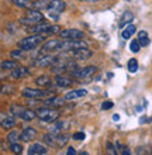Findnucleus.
Wrapping results in <instances>:
<instances>
[{"instance_id":"1","label":"nucleus","mask_w":152,"mask_h":155,"mask_svg":"<svg viewBox=\"0 0 152 155\" xmlns=\"http://www.w3.org/2000/svg\"><path fill=\"white\" fill-rule=\"evenodd\" d=\"M44 40H45L44 34H31L28 37L18 41V48L24 49V51H31V49L37 48L38 45H41V42Z\"/></svg>"},{"instance_id":"2","label":"nucleus","mask_w":152,"mask_h":155,"mask_svg":"<svg viewBox=\"0 0 152 155\" xmlns=\"http://www.w3.org/2000/svg\"><path fill=\"white\" fill-rule=\"evenodd\" d=\"M44 21V16H42V13L37 8H33V10H30L25 17L20 18V23L21 24H25V25H34V24H38V23H42Z\"/></svg>"},{"instance_id":"3","label":"nucleus","mask_w":152,"mask_h":155,"mask_svg":"<svg viewBox=\"0 0 152 155\" xmlns=\"http://www.w3.org/2000/svg\"><path fill=\"white\" fill-rule=\"evenodd\" d=\"M37 114H38V117H40L41 121H45V123L57 121L58 117H59L58 110H53L52 107H42V109L37 110Z\"/></svg>"},{"instance_id":"4","label":"nucleus","mask_w":152,"mask_h":155,"mask_svg":"<svg viewBox=\"0 0 152 155\" xmlns=\"http://www.w3.org/2000/svg\"><path fill=\"white\" fill-rule=\"evenodd\" d=\"M85 48H87V44L82 40H63L61 51L72 52V51H78V49H85Z\"/></svg>"},{"instance_id":"5","label":"nucleus","mask_w":152,"mask_h":155,"mask_svg":"<svg viewBox=\"0 0 152 155\" xmlns=\"http://www.w3.org/2000/svg\"><path fill=\"white\" fill-rule=\"evenodd\" d=\"M96 66H86V68H80V69H76L70 72V75L73 78H76V79H89L90 76H93V75L96 74Z\"/></svg>"},{"instance_id":"6","label":"nucleus","mask_w":152,"mask_h":155,"mask_svg":"<svg viewBox=\"0 0 152 155\" xmlns=\"http://www.w3.org/2000/svg\"><path fill=\"white\" fill-rule=\"evenodd\" d=\"M62 42L63 40H50L47 41L45 44L41 47V52L42 54H51V52H55V51H61L62 49Z\"/></svg>"},{"instance_id":"7","label":"nucleus","mask_w":152,"mask_h":155,"mask_svg":"<svg viewBox=\"0 0 152 155\" xmlns=\"http://www.w3.org/2000/svg\"><path fill=\"white\" fill-rule=\"evenodd\" d=\"M61 38L63 40H82L85 38V33L80 31V30H75V28H66V30H62L59 33Z\"/></svg>"},{"instance_id":"8","label":"nucleus","mask_w":152,"mask_h":155,"mask_svg":"<svg viewBox=\"0 0 152 155\" xmlns=\"http://www.w3.org/2000/svg\"><path fill=\"white\" fill-rule=\"evenodd\" d=\"M21 94L24 97H28V99H41V97H45L48 96L45 90L42 89H33V87H25V89L21 90Z\"/></svg>"},{"instance_id":"9","label":"nucleus","mask_w":152,"mask_h":155,"mask_svg":"<svg viewBox=\"0 0 152 155\" xmlns=\"http://www.w3.org/2000/svg\"><path fill=\"white\" fill-rule=\"evenodd\" d=\"M57 58L52 57L51 54H44L41 57H38L35 61H34V66L37 68H45V66H52L53 62H55Z\"/></svg>"},{"instance_id":"10","label":"nucleus","mask_w":152,"mask_h":155,"mask_svg":"<svg viewBox=\"0 0 152 155\" xmlns=\"http://www.w3.org/2000/svg\"><path fill=\"white\" fill-rule=\"evenodd\" d=\"M37 138V130L33 127H25L24 130L21 131V141L24 143H30L33 140Z\"/></svg>"},{"instance_id":"11","label":"nucleus","mask_w":152,"mask_h":155,"mask_svg":"<svg viewBox=\"0 0 152 155\" xmlns=\"http://www.w3.org/2000/svg\"><path fill=\"white\" fill-rule=\"evenodd\" d=\"M66 102L65 96L63 97H59V96H52V97L47 99L44 102V106H48V107H59V106H63V103Z\"/></svg>"},{"instance_id":"12","label":"nucleus","mask_w":152,"mask_h":155,"mask_svg":"<svg viewBox=\"0 0 152 155\" xmlns=\"http://www.w3.org/2000/svg\"><path fill=\"white\" fill-rule=\"evenodd\" d=\"M53 82H55V85L59 86V87H68V86H70L73 83V79L69 76H65V75H58V76H55Z\"/></svg>"},{"instance_id":"13","label":"nucleus","mask_w":152,"mask_h":155,"mask_svg":"<svg viewBox=\"0 0 152 155\" xmlns=\"http://www.w3.org/2000/svg\"><path fill=\"white\" fill-rule=\"evenodd\" d=\"M48 154V148L42 144H33L28 148V155H45Z\"/></svg>"},{"instance_id":"14","label":"nucleus","mask_w":152,"mask_h":155,"mask_svg":"<svg viewBox=\"0 0 152 155\" xmlns=\"http://www.w3.org/2000/svg\"><path fill=\"white\" fill-rule=\"evenodd\" d=\"M2 127L3 128H11V127H14L16 126V123H17V120H16V116L13 114V116H6V114H2Z\"/></svg>"},{"instance_id":"15","label":"nucleus","mask_w":152,"mask_h":155,"mask_svg":"<svg viewBox=\"0 0 152 155\" xmlns=\"http://www.w3.org/2000/svg\"><path fill=\"white\" fill-rule=\"evenodd\" d=\"M65 8H66V3L62 2V0H52V2H50V4H48V10H52V12L61 13V12H63Z\"/></svg>"},{"instance_id":"16","label":"nucleus","mask_w":152,"mask_h":155,"mask_svg":"<svg viewBox=\"0 0 152 155\" xmlns=\"http://www.w3.org/2000/svg\"><path fill=\"white\" fill-rule=\"evenodd\" d=\"M87 94V90L85 89H76V90H72L69 93L65 94V99L66 102L68 100H75V99H79V97H83V96H86Z\"/></svg>"},{"instance_id":"17","label":"nucleus","mask_w":152,"mask_h":155,"mask_svg":"<svg viewBox=\"0 0 152 155\" xmlns=\"http://www.w3.org/2000/svg\"><path fill=\"white\" fill-rule=\"evenodd\" d=\"M72 57L76 58V59H80V61H83V59H87V58L92 57V51L90 49H78V51H72Z\"/></svg>"},{"instance_id":"18","label":"nucleus","mask_w":152,"mask_h":155,"mask_svg":"<svg viewBox=\"0 0 152 155\" xmlns=\"http://www.w3.org/2000/svg\"><path fill=\"white\" fill-rule=\"evenodd\" d=\"M68 127V123L66 121H55L52 124V127L50 128V133H53V134H61L63 130H66Z\"/></svg>"},{"instance_id":"19","label":"nucleus","mask_w":152,"mask_h":155,"mask_svg":"<svg viewBox=\"0 0 152 155\" xmlns=\"http://www.w3.org/2000/svg\"><path fill=\"white\" fill-rule=\"evenodd\" d=\"M27 74H28V72H27V68L17 66L16 69H13V72L10 74V78H11V79H14V81H17V79H21L23 76H25Z\"/></svg>"},{"instance_id":"20","label":"nucleus","mask_w":152,"mask_h":155,"mask_svg":"<svg viewBox=\"0 0 152 155\" xmlns=\"http://www.w3.org/2000/svg\"><path fill=\"white\" fill-rule=\"evenodd\" d=\"M57 141H58V134H53V133H48V134L44 135V143L50 147H55L57 148Z\"/></svg>"},{"instance_id":"21","label":"nucleus","mask_w":152,"mask_h":155,"mask_svg":"<svg viewBox=\"0 0 152 155\" xmlns=\"http://www.w3.org/2000/svg\"><path fill=\"white\" fill-rule=\"evenodd\" d=\"M135 31H137L135 25L130 23V24H127V27L123 30V33H121V37H123L124 40H128V38H131V35L135 33Z\"/></svg>"},{"instance_id":"22","label":"nucleus","mask_w":152,"mask_h":155,"mask_svg":"<svg viewBox=\"0 0 152 155\" xmlns=\"http://www.w3.org/2000/svg\"><path fill=\"white\" fill-rule=\"evenodd\" d=\"M35 83H37V86H40V87H48V86L52 83V81H51L50 76L42 75V76H40V78L35 79Z\"/></svg>"},{"instance_id":"23","label":"nucleus","mask_w":152,"mask_h":155,"mask_svg":"<svg viewBox=\"0 0 152 155\" xmlns=\"http://www.w3.org/2000/svg\"><path fill=\"white\" fill-rule=\"evenodd\" d=\"M11 3L16 6V7H20V8H33V2L30 0H11Z\"/></svg>"},{"instance_id":"24","label":"nucleus","mask_w":152,"mask_h":155,"mask_svg":"<svg viewBox=\"0 0 152 155\" xmlns=\"http://www.w3.org/2000/svg\"><path fill=\"white\" fill-rule=\"evenodd\" d=\"M25 110H27V109H24V107L21 106V104H11V107H10L11 114H14L16 117H21V116L24 114Z\"/></svg>"},{"instance_id":"25","label":"nucleus","mask_w":152,"mask_h":155,"mask_svg":"<svg viewBox=\"0 0 152 155\" xmlns=\"http://www.w3.org/2000/svg\"><path fill=\"white\" fill-rule=\"evenodd\" d=\"M6 140H7V143H10V144L18 143V140H21V133H18V131H11V133L7 134Z\"/></svg>"},{"instance_id":"26","label":"nucleus","mask_w":152,"mask_h":155,"mask_svg":"<svg viewBox=\"0 0 152 155\" xmlns=\"http://www.w3.org/2000/svg\"><path fill=\"white\" fill-rule=\"evenodd\" d=\"M132 18H134V14L131 12H125L123 14V17H121V20H120V27H123L124 24H130Z\"/></svg>"},{"instance_id":"27","label":"nucleus","mask_w":152,"mask_h":155,"mask_svg":"<svg viewBox=\"0 0 152 155\" xmlns=\"http://www.w3.org/2000/svg\"><path fill=\"white\" fill-rule=\"evenodd\" d=\"M17 66H18V64H17V61H2V69L3 71H13L16 69Z\"/></svg>"},{"instance_id":"28","label":"nucleus","mask_w":152,"mask_h":155,"mask_svg":"<svg viewBox=\"0 0 152 155\" xmlns=\"http://www.w3.org/2000/svg\"><path fill=\"white\" fill-rule=\"evenodd\" d=\"M37 111H34V110H25L24 111V114L21 116V118L24 120V121H31V120H34V118L37 117Z\"/></svg>"},{"instance_id":"29","label":"nucleus","mask_w":152,"mask_h":155,"mask_svg":"<svg viewBox=\"0 0 152 155\" xmlns=\"http://www.w3.org/2000/svg\"><path fill=\"white\" fill-rule=\"evenodd\" d=\"M68 141H69V137L68 135H61L58 134V141H57V148H62L63 145H66L68 144Z\"/></svg>"},{"instance_id":"30","label":"nucleus","mask_w":152,"mask_h":155,"mask_svg":"<svg viewBox=\"0 0 152 155\" xmlns=\"http://www.w3.org/2000/svg\"><path fill=\"white\" fill-rule=\"evenodd\" d=\"M128 71H130L131 74H135L137 71H138V61H137L135 58H131V59L128 61Z\"/></svg>"},{"instance_id":"31","label":"nucleus","mask_w":152,"mask_h":155,"mask_svg":"<svg viewBox=\"0 0 152 155\" xmlns=\"http://www.w3.org/2000/svg\"><path fill=\"white\" fill-rule=\"evenodd\" d=\"M48 4L50 3H47V0H35V2H33V8H37V10L48 8Z\"/></svg>"},{"instance_id":"32","label":"nucleus","mask_w":152,"mask_h":155,"mask_svg":"<svg viewBox=\"0 0 152 155\" xmlns=\"http://www.w3.org/2000/svg\"><path fill=\"white\" fill-rule=\"evenodd\" d=\"M138 38H140V44L142 45V47H147V45L149 44V40H148V35H147V33L145 31H140L138 33Z\"/></svg>"},{"instance_id":"33","label":"nucleus","mask_w":152,"mask_h":155,"mask_svg":"<svg viewBox=\"0 0 152 155\" xmlns=\"http://www.w3.org/2000/svg\"><path fill=\"white\" fill-rule=\"evenodd\" d=\"M10 150H11L14 154H21L23 152V147H21L18 143H13L10 144Z\"/></svg>"},{"instance_id":"34","label":"nucleus","mask_w":152,"mask_h":155,"mask_svg":"<svg viewBox=\"0 0 152 155\" xmlns=\"http://www.w3.org/2000/svg\"><path fill=\"white\" fill-rule=\"evenodd\" d=\"M140 47H141V44L138 40L131 41V44H130V49H131L132 52H138V51H140Z\"/></svg>"},{"instance_id":"35","label":"nucleus","mask_w":152,"mask_h":155,"mask_svg":"<svg viewBox=\"0 0 152 155\" xmlns=\"http://www.w3.org/2000/svg\"><path fill=\"white\" fill-rule=\"evenodd\" d=\"M107 152H108L110 155H117L118 154L117 148H114L113 147V144H110V143H107Z\"/></svg>"},{"instance_id":"36","label":"nucleus","mask_w":152,"mask_h":155,"mask_svg":"<svg viewBox=\"0 0 152 155\" xmlns=\"http://www.w3.org/2000/svg\"><path fill=\"white\" fill-rule=\"evenodd\" d=\"M85 133L83 131H79V133H75L73 134V140H78V141H82V140H85Z\"/></svg>"},{"instance_id":"37","label":"nucleus","mask_w":152,"mask_h":155,"mask_svg":"<svg viewBox=\"0 0 152 155\" xmlns=\"http://www.w3.org/2000/svg\"><path fill=\"white\" fill-rule=\"evenodd\" d=\"M113 106H114V103L111 102V100H107V102H104L102 104V109L103 110H108V109H111Z\"/></svg>"},{"instance_id":"38","label":"nucleus","mask_w":152,"mask_h":155,"mask_svg":"<svg viewBox=\"0 0 152 155\" xmlns=\"http://www.w3.org/2000/svg\"><path fill=\"white\" fill-rule=\"evenodd\" d=\"M23 51H24V49H14V51H11V52H10V55H11L13 58H20L21 57V54H23Z\"/></svg>"},{"instance_id":"39","label":"nucleus","mask_w":152,"mask_h":155,"mask_svg":"<svg viewBox=\"0 0 152 155\" xmlns=\"http://www.w3.org/2000/svg\"><path fill=\"white\" fill-rule=\"evenodd\" d=\"M50 18L58 20V12H52V10H50Z\"/></svg>"},{"instance_id":"40","label":"nucleus","mask_w":152,"mask_h":155,"mask_svg":"<svg viewBox=\"0 0 152 155\" xmlns=\"http://www.w3.org/2000/svg\"><path fill=\"white\" fill-rule=\"evenodd\" d=\"M66 154H68V155H76V150H75V148H72V147H70L69 150L66 151Z\"/></svg>"},{"instance_id":"41","label":"nucleus","mask_w":152,"mask_h":155,"mask_svg":"<svg viewBox=\"0 0 152 155\" xmlns=\"http://www.w3.org/2000/svg\"><path fill=\"white\" fill-rule=\"evenodd\" d=\"M123 155H130L131 154V151H130V148L128 147H124V150H123V152H121Z\"/></svg>"},{"instance_id":"42","label":"nucleus","mask_w":152,"mask_h":155,"mask_svg":"<svg viewBox=\"0 0 152 155\" xmlns=\"http://www.w3.org/2000/svg\"><path fill=\"white\" fill-rule=\"evenodd\" d=\"M113 120H114V121H118V120H120V116L118 114H114V116H113Z\"/></svg>"},{"instance_id":"43","label":"nucleus","mask_w":152,"mask_h":155,"mask_svg":"<svg viewBox=\"0 0 152 155\" xmlns=\"http://www.w3.org/2000/svg\"><path fill=\"white\" fill-rule=\"evenodd\" d=\"M80 2H89V0H80Z\"/></svg>"}]
</instances>
